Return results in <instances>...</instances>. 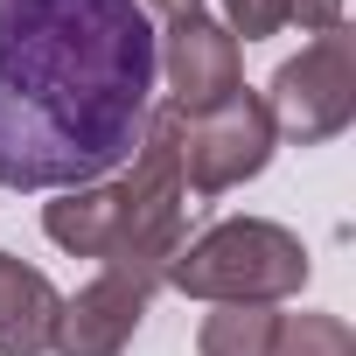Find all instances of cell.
<instances>
[{"label": "cell", "instance_id": "5", "mask_svg": "<svg viewBox=\"0 0 356 356\" xmlns=\"http://www.w3.org/2000/svg\"><path fill=\"white\" fill-rule=\"evenodd\" d=\"M154 56H161V77H168V105L175 112H210L224 105L231 91H245V49L224 22L210 15H182L154 35Z\"/></svg>", "mask_w": 356, "mask_h": 356}, {"label": "cell", "instance_id": "3", "mask_svg": "<svg viewBox=\"0 0 356 356\" xmlns=\"http://www.w3.org/2000/svg\"><path fill=\"white\" fill-rule=\"evenodd\" d=\"M259 98L273 112V133L293 147H321V140L349 133V119H356V35L349 29L314 35L300 56H286L273 70V84Z\"/></svg>", "mask_w": 356, "mask_h": 356}, {"label": "cell", "instance_id": "4", "mask_svg": "<svg viewBox=\"0 0 356 356\" xmlns=\"http://www.w3.org/2000/svg\"><path fill=\"white\" fill-rule=\"evenodd\" d=\"M280 133L259 91H231L210 112H182L175 126V154H182V189L189 196H231L245 182H259L273 161Z\"/></svg>", "mask_w": 356, "mask_h": 356}, {"label": "cell", "instance_id": "1", "mask_svg": "<svg viewBox=\"0 0 356 356\" xmlns=\"http://www.w3.org/2000/svg\"><path fill=\"white\" fill-rule=\"evenodd\" d=\"M154 77L140 0H0V189L119 175L147 133Z\"/></svg>", "mask_w": 356, "mask_h": 356}, {"label": "cell", "instance_id": "12", "mask_svg": "<svg viewBox=\"0 0 356 356\" xmlns=\"http://www.w3.org/2000/svg\"><path fill=\"white\" fill-rule=\"evenodd\" d=\"M147 15H161V22H182V15H203V0H140Z\"/></svg>", "mask_w": 356, "mask_h": 356}, {"label": "cell", "instance_id": "7", "mask_svg": "<svg viewBox=\"0 0 356 356\" xmlns=\"http://www.w3.org/2000/svg\"><path fill=\"white\" fill-rule=\"evenodd\" d=\"M56 307H63V293L49 286V273L0 252V356H49Z\"/></svg>", "mask_w": 356, "mask_h": 356}, {"label": "cell", "instance_id": "9", "mask_svg": "<svg viewBox=\"0 0 356 356\" xmlns=\"http://www.w3.org/2000/svg\"><path fill=\"white\" fill-rule=\"evenodd\" d=\"M224 29L245 42H266L280 29H300V35H328L342 29V0H224Z\"/></svg>", "mask_w": 356, "mask_h": 356}, {"label": "cell", "instance_id": "2", "mask_svg": "<svg viewBox=\"0 0 356 356\" xmlns=\"http://www.w3.org/2000/svg\"><path fill=\"white\" fill-rule=\"evenodd\" d=\"M307 273H314V259L286 224L224 217L182 245V259L168 266V286L189 300H210V307H280L307 286Z\"/></svg>", "mask_w": 356, "mask_h": 356}, {"label": "cell", "instance_id": "8", "mask_svg": "<svg viewBox=\"0 0 356 356\" xmlns=\"http://www.w3.org/2000/svg\"><path fill=\"white\" fill-rule=\"evenodd\" d=\"M42 231L70 259H105L119 238V182L105 175V182H84V189H56V203H42Z\"/></svg>", "mask_w": 356, "mask_h": 356}, {"label": "cell", "instance_id": "11", "mask_svg": "<svg viewBox=\"0 0 356 356\" xmlns=\"http://www.w3.org/2000/svg\"><path fill=\"white\" fill-rule=\"evenodd\" d=\"M273 356H356V335L342 314H280Z\"/></svg>", "mask_w": 356, "mask_h": 356}, {"label": "cell", "instance_id": "10", "mask_svg": "<svg viewBox=\"0 0 356 356\" xmlns=\"http://www.w3.org/2000/svg\"><path fill=\"white\" fill-rule=\"evenodd\" d=\"M280 307H210L196 328V356H273Z\"/></svg>", "mask_w": 356, "mask_h": 356}, {"label": "cell", "instance_id": "6", "mask_svg": "<svg viewBox=\"0 0 356 356\" xmlns=\"http://www.w3.org/2000/svg\"><path fill=\"white\" fill-rule=\"evenodd\" d=\"M147 321V293L119 273H98L91 286H77L63 307H56V335L49 349L56 356H126L133 335Z\"/></svg>", "mask_w": 356, "mask_h": 356}]
</instances>
